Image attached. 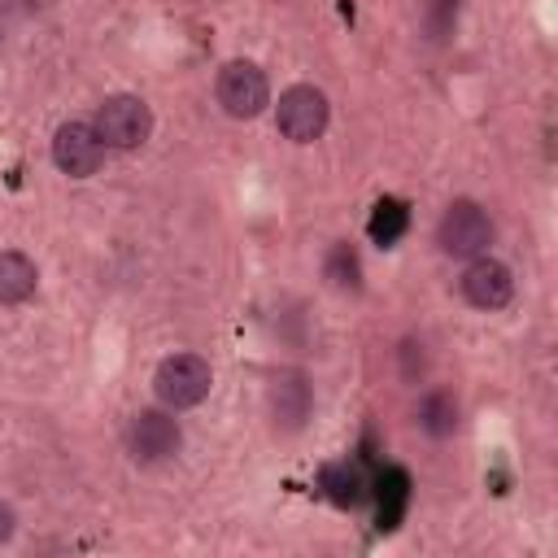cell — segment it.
<instances>
[{"label": "cell", "instance_id": "6", "mask_svg": "<svg viewBox=\"0 0 558 558\" xmlns=\"http://www.w3.org/2000/svg\"><path fill=\"white\" fill-rule=\"evenodd\" d=\"M214 96L227 118H257L270 105V83L253 61H227L214 78Z\"/></svg>", "mask_w": 558, "mask_h": 558}, {"label": "cell", "instance_id": "2", "mask_svg": "<svg viewBox=\"0 0 558 558\" xmlns=\"http://www.w3.org/2000/svg\"><path fill=\"white\" fill-rule=\"evenodd\" d=\"M209 388H214V371L196 353H170L153 375V392L166 410H192L209 397Z\"/></svg>", "mask_w": 558, "mask_h": 558}, {"label": "cell", "instance_id": "5", "mask_svg": "<svg viewBox=\"0 0 558 558\" xmlns=\"http://www.w3.org/2000/svg\"><path fill=\"white\" fill-rule=\"evenodd\" d=\"M327 118H331V105H327V96H323L318 87H310V83L288 87V92L279 96V105H275V126H279V135L292 140V144H314V140L327 131Z\"/></svg>", "mask_w": 558, "mask_h": 558}, {"label": "cell", "instance_id": "17", "mask_svg": "<svg viewBox=\"0 0 558 558\" xmlns=\"http://www.w3.org/2000/svg\"><path fill=\"white\" fill-rule=\"evenodd\" d=\"M401 375H405L410 384L427 375V353H423L418 340H405V344H401Z\"/></svg>", "mask_w": 558, "mask_h": 558}, {"label": "cell", "instance_id": "20", "mask_svg": "<svg viewBox=\"0 0 558 558\" xmlns=\"http://www.w3.org/2000/svg\"><path fill=\"white\" fill-rule=\"evenodd\" d=\"M0 44H4V9H0Z\"/></svg>", "mask_w": 558, "mask_h": 558}, {"label": "cell", "instance_id": "1", "mask_svg": "<svg viewBox=\"0 0 558 558\" xmlns=\"http://www.w3.org/2000/svg\"><path fill=\"white\" fill-rule=\"evenodd\" d=\"M493 240H497V227H493V218H488V209L480 201H453L436 222V244L449 257H466L471 262V257L488 253Z\"/></svg>", "mask_w": 558, "mask_h": 558}, {"label": "cell", "instance_id": "9", "mask_svg": "<svg viewBox=\"0 0 558 558\" xmlns=\"http://www.w3.org/2000/svg\"><path fill=\"white\" fill-rule=\"evenodd\" d=\"M266 401H270L275 432H301L305 418H310V410H314V388H310V379L301 371H279L270 379Z\"/></svg>", "mask_w": 558, "mask_h": 558}, {"label": "cell", "instance_id": "14", "mask_svg": "<svg viewBox=\"0 0 558 558\" xmlns=\"http://www.w3.org/2000/svg\"><path fill=\"white\" fill-rule=\"evenodd\" d=\"M405 227H410V209L401 205V201H379L375 209H371V222H366V235L379 244V248H388V244H397L401 235H405Z\"/></svg>", "mask_w": 558, "mask_h": 558}, {"label": "cell", "instance_id": "4", "mask_svg": "<svg viewBox=\"0 0 558 558\" xmlns=\"http://www.w3.org/2000/svg\"><path fill=\"white\" fill-rule=\"evenodd\" d=\"M183 445V427L170 410H135L126 423V453L140 466H157L166 458H174Z\"/></svg>", "mask_w": 558, "mask_h": 558}, {"label": "cell", "instance_id": "12", "mask_svg": "<svg viewBox=\"0 0 558 558\" xmlns=\"http://www.w3.org/2000/svg\"><path fill=\"white\" fill-rule=\"evenodd\" d=\"M458 418H462V405H458V397H453L449 388L423 392V401H418V427H423L432 440L453 436V432H458Z\"/></svg>", "mask_w": 558, "mask_h": 558}, {"label": "cell", "instance_id": "13", "mask_svg": "<svg viewBox=\"0 0 558 558\" xmlns=\"http://www.w3.org/2000/svg\"><path fill=\"white\" fill-rule=\"evenodd\" d=\"M323 275H327V283L336 292H357L362 288V257H357V248L344 244V240L331 244L327 257H323Z\"/></svg>", "mask_w": 558, "mask_h": 558}, {"label": "cell", "instance_id": "11", "mask_svg": "<svg viewBox=\"0 0 558 558\" xmlns=\"http://www.w3.org/2000/svg\"><path fill=\"white\" fill-rule=\"evenodd\" d=\"M35 283H39V270L26 253L17 248H4L0 253V305H22L35 296Z\"/></svg>", "mask_w": 558, "mask_h": 558}, {"label": "cell", "instance_id": "3", "mask_svg": "<svg viewBox=\"0 0 558 558\" xmlns=\"http://www.w3.org/2000/svg\"><path fill=\"white\" fill-rule=\"evenodd\" d=\"M105 140V148H140L148 135H153V109L144 96H131V92H113L100 100L96 109V122H92Z\"/></svg>", "mask_w": 558, "mask_h": 558}, {"label": "cell", "instance_id": "10", "mask_svg": "<svg viewBox=\"0 0 558 558\" xmlns=\"http://www.w3.org/2000/svg\"><path fill=\"white\" fill-rule=\"evenodd\" d=\"M318 488H323L327 501L340 506V510H357V506L371 497V480H366V471H362L357 462H349V458L327 462V466L318 471Z\"/></svg>", "mask_w": 558, "mask_h": 558}, {"label": "cell", "instance_id": "15", "mask_svg": "<svg viewBox=\"0 0 558 558\" xmlns=\"http://www.w3.org/2000/svg\"><path fill=\"white\" fill-rule=\"evenodd\" d=\"M375 497H379V527H397L401 510H405V497H410V480L405 471H384L379 484H375Z\"/></svg>", "mask_w": 558, "mask_h": 558}, {"label": "cell", "instance_id": "18", "mask_svg": "<svg viewBox=\"0 0 558 558\" xmlns=\"http://www.w3.org/2000/svg\"><path fill=\"white\" fill-rule=\"evenodd\" d=\"M13 532H17V514L9 501H0V541H13Z\"/></svg>", "mask_w": 558, "mask_h": 558}, {"label": "cell", "instance_id": "7", "mask_svg": "<svg viewBox=\"0 0 558 558\" xmlns=\"http://www.w3.org/2000/svg\"><path fill=\"white\" fill-rule=\"evenodd\" d=\"M52 161H57V170L70 174V179L96 174L100 161H105V140H100V131H96L87 118L61 122V126L52 131Z\"/></svg>", "mask_w": 558, "mask_h": 558}, {"label": "cell", "instance_id": "8", "mask_svg": "<svg viewBox=\"0 0 558 558\" xmlns=\"http://www.w3.org/2000/svg\"><path fill=\"white\" fill-rule=\"evenodd\" d=\"M458 288H462V296H466L475 310H501V305H510V296H514V275H510L506 262L480 253V257H471V266L462 270Z\"/></svg>", "mask_w": 558, "mask_h": 558}, {"label": "cell", "instance_id": "19", "mask_svg": "<svg viewBox=\"0 0 558 558\" xmlns=\"http://www.w3.org/2000/svg\"><path fill=\"white\" fill-rule=\"evenodd\" d=\"M9 9H17V13H48L57 0H4Z\"/></svg>", "mask_w": 558, "mask_h": 558}, {"label": "cell", "instance_id": "16", "mask_svg": "<svg viewBox=\"0 0 558 558\" xmlns=\"http://www.w3.org/2000/svg\"><path fill=\"white\" fill-rule=\"evenodd\" d=\"M458 26V0H432L427 4V39H449Z\"/></svg>", "mask_w": 558, "mask_h": 558}]
</instances>
